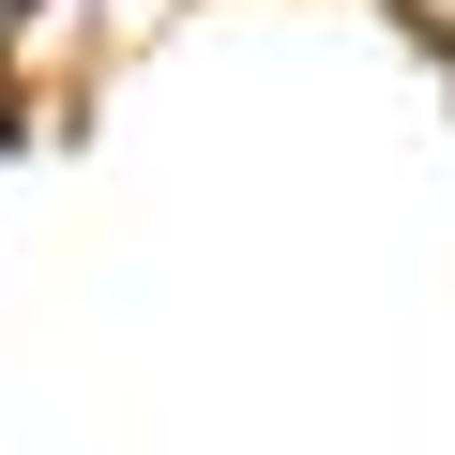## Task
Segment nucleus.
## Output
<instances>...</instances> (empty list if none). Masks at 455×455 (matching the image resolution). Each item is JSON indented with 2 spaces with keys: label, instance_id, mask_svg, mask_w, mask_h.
Segmentation results:
<instances>
[{
  "label": "nucleus",
  "instance_id": "f257e3e1",
  "mask_svg": "<svg viewBox=\"0 0 455 455\" xmlns=\"http://www.w3.org/2000/svg\"><path fill=\"white\" fill-rule=\"evenodd\" d=\"M0 16H16V0H0Z\"/></svg>",
  "mask_w": 455,
  "mask_h": 455
}]
</instances>
